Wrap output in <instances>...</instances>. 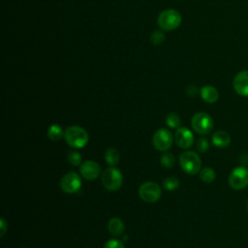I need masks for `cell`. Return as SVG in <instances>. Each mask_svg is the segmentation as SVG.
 Returning a JSON list of instances; mask_svg holds the SVG:
<instances>
[{"label": "cell", "mask_w": 248, "mask_h": 248, "mask_svg": "<svg viewBox=\"0 0 248 248\" xmlns=\"http://www.w3.org/2000/svg\"><path fill=\"white\" fill-rule=\"evenodd\" d=\"M64 139L73 148H82L88 142V134L80 126H70L65 130Z\"/></svg>", "instance_id": "cell-1"}, {"label": "cell", "mask_w": 248, "mask_h": 248, "mask_svg": "<svg viewBox=\"0 0 248 248\" xmlns=\"http://www.w3.org/2000/svg\"><path fill=\"white\" fill-rule=\"evenodd\" d=\"M179 164L181 169L190 175L199 173L202 168V160L194 151L182 152L179 156Z\"/></svg>", "instance_id": "cell-2"}, {"label": "cell", "mask_w": 248, "mask_h": 248, "mask_svg": "<svg viewBox=\"0 0 248 248\" xmlns=\"http://www.w3.org/2000/svg\"><path fill=\"white\" fill-rule=\"evenodd\" d=\"M102 183L107 190L110 192L117 191L123 183L121 171L115 167L107 168L102 173Z\"/></svg>", "instance_id": "cell-3"}, {"label": "cell", "mask_w": 248, "mask_h": 248, "mask_svg": "<svg viewBox=\"0 0 248 248\" xmlns=\"http://www.w3.org/2000/svg\"><path fill=\"white\" fill-rule=\"evenodd\" d=\"M181 23V15L179 12L168 9L160 13L158 16V25L164 31H171L176 29Z\"/></svg>", "instance_id": "cell-4"}, {"label": "cell", "mask_w": 248, "mask_h": 248, "mask_svg": "<svg viewBox=\"0 0 248 248\" xmlns=\"http://www.w3.org/2000/svg\"><path fill=\"white\" fill-rule=\"evenodd\" d=\"M193 130L200 135H207L213 129L212 117L205 112L196 113L191 120Z\"/></svg>", "instance_id": "cell-5"}, {"label": "cell", "mask_w": 248, "mask_h": 248, "mask_svg": "<svg viewBox=\"0 0 248 248\" xmlns=\"http://www.w3.org/2000/svg\"><path fill=\"white\" fill-rule=\"evenodd\" d=\"M139 195L142 201L148 203H153L159 201L162 195L161 187L153 182V181H146L143 182L139 188Z\"/></svg>", "instance_id": "cell-6"}, {"label": "cell", "mask_w": 248, "mask_h": 248, "mask_svg": "<svg viewBox=\"0 0 248 248\" xmlns=\"http://www.w3.org/2000/svg\"><path fill=\"white\" fill-rule=\"evenodd\" d=\"M172 140L173 138L170 131L166 128L158 129L152 137V144L154 148L163 152L168 151L171 147Z\"/></svg>", "instance_id": "cell-7"}, {"label": "cell", "mask_w": 248, "mask_h": 248, "mask_svg": "<svg viewBox=\"0 0 248 248\" xmlns=\"http://www.w3.org/2000/svg\"><path fill=\"white\" fill-rule=\"evenodd\" d=\"M229 185L233 190H242L248 186V169L240 166L232 170L228 178Z\"/></svg>", "instance_id": "cell-8"}, {"label": "cell", "mask_w": 248, "mask_h": 248, "mask_svg": "<svg viewBox=\"0 0 248 248\" xmlns=\"http://www.w3.org/2000/svg\"><path fill=\"white\" fill-rule=\"evenodd\" d=\"M60 187L63 192L68 194L77 193L81 187V178L75 172L70 171L64 174L60 180Z\"/></svg>", "instance_id": "cell-9"}, {"label": "cell", "mask_w": 248, "mask_h": 248, "mask_svg": "<svg viewBox=\"0 0 248 248\" xmlns=\"http://www.w3.org/2000/svg\"><path fill=\"white\" fill-rule=\"evenodd\" d=\"M79 172L83 178L86 180H94L101 174L100 165L92 160H86L81 163L79 167Z\"/></svg>", "instance_id": "cell-10"}, {"label": "cell", "mask_w": 248, "mask_h": 248, "mask_svg": "<svg viewBox=\"0 0 248 248\" xmlns=\"http://www.w3.org/2000/svg\"><path fill=\"white\" fill-rule=\"evenodd\" d=\"M174 140L177 146H179L182 149H187L191 147L194 143V135L188 128L179 127L175 131Z\"/></svg>", "instance_id": "cell-11"}, {"label": "cell", "mask_w": 248, "mask_h": 248, "mask_svg": "<svg viewBox=\"0 0 248 248\" xmlns=\"http://www.w3.org/2000/svg\"><path fill=\"white\" fill-rule=\"evenodd\" d=\"M234 91L243 97H248V70L237 73L232 80Z\"/></svg>", "instance_id": "cell-12"}, {"label": "cell", "mask_w": 248, "mask_h": 248, "mask_svg": "<svg viewBox=\"0 0 248 248\" xmlns=\"http://www.w3.org/2000/svg\"><path fill=\"white\" fill-rule=\"evenodd\" d=\"M212 143L220 148H225L231 144V137L225 131H216L211 138Z\"/></svg>", "instance_id": "cell-13"}, {"label": "cell", "mask_w": 248, "mask_h": 248, "mask_svg": "<svg viewBox=\"0 0 248 248\" xmlns=\"http://www.w3.org/2000/svg\"><path fill=\"white\" fill-rule=\"evenodd\" d=\"M201 96L204 102L208 104H213L218 100L219 93L215 87L211 85H204L201 89Z\"/></svg>", "instance_id": "cell-14"}, {"label": "cell", "mask_w": 248, "mask_h": 248, "mask_svg": "<svg viewBox=\"0 0 248 248\" xmlns=\"http://www.w3.org/2000/svg\"><path fill=\"white\" fill-rule=\"evenodd\" d=\"M108 232L112 235L118 236V235H121L123 233L125 226H124V223L122 222L121 219H119L117 217H113L108 221Z\"/></svg>", "instance_id": "cell-15"}, {"label": "cell", "mask_w": 248, "mask_h": 248, "mask_svg": "<svg viewBox=\"0 0 248 248\" xmlns=\"http://www.w3.org/2000/svg\"><path fill=\"white\" fill-rule=\"evenodd\" d=\"M47 137L54 141H58L60 140L62 138H64L65 135V131H63L62 127L57 125V124H52L49 126V128L47 129Z\"/></svg>", "instance_id": "cell-16"}, {"label": "cell", "mask_w": 248, "mask_h": 248, "mask_svg": "<svg viewBox=\"0 0 248 248\" xmlns=\"http://www.w3.org/2000/svg\"><path fill=\"white\" fill-rule=\"evenodd\" d=\"M119 158L120 156L116 148H108L105 153V160L111 167H114L118 164Z\"/></svg>", "instance_id": "cell-17"}, {"label": "cell", "mask_w": 248, "mask_h": 248, "mask_svg": "<svg viewBox=\"0 0 248 248\" xmlns=\"http://www.w3.org/2000/svg\"><path fill=\"white\" fill-rule=\"evenodd\" d=\"M200 178L204 183H211L214 181L216 177V173L214 170L210 167H205L200 170Z\"/></svg>", "instance_id": "cell-18"}, {"label": "cell", "mask_w": 248, "mask_h": 248, "mask_svg": "<svg viewBox=\"0 0 248 248\" xmlns=\"http://www.w3.org/2000/svg\"><path fill=\"white\" fill-rule=\"evenodd\" d=\"M163 186L167 191H174L179 186V180L175 176H169L164 179Z\"/></svg>", "instance_id": "cell-19"}, {"label": "cell", "mask_w": 248, "mask_h": 248, "mask_svg": "<svg viewBox=\"0 0 248 248\" xmlns=\"http://www.w3.org/2000/svg\"><path fill=\"white\" fill-rule=\"evenodd\" d=\"M166 123L170 128L172 129H177L180 126V117L175 113V112H170L168 114L166 118Z\"/></svg>", "instance_id": "cell-20"}, {"label": "cell", "mask_w": 248, "mask_h": 248, "mask_svg": "<svg viewBox=\"0 0 248 248\" xmlns=\"http://www.w3.org/2000/svg\"><path fill=\"white\" fill-rule=\"evenodd\" d=\"M67 160L74 167L81 165V155L76 150H72L67 154Z\"/></svg>", "instance_id": "cell-21"}, {"label": "cell", "mask_w": 248, "mask_h": 248, "mask_svg": "<svg viewBox=\"0 0 248 248\" xmlns=\"http://www.w3.org/2000/svg\"><path fill=\"white\" fill-rule=\"evenodd\" d=\"M160 162H161L162 166H164V167L167 168V169H170V168H172V166L174 165L175 158H174V156H173L171 153L165 152V153L162 155Z\"/></svg>", "instance_id": "cell-22"}, {"label": "cell", "mask_w": 248, "mask_h": 248, "mask_svg": "<svg viewBox=\"0 0 248 248\" xmlns=\"http://www.w3.org/2000/svg\"><path fill=\"white\" fill-rule=\"evenodd\" d=\"M165 40V35L162 31L160 30H155L152 32L151 36H150V41L153 45L155 46H158L160 44H162Z\"/></svg>", "instance_id": "cell-23"}, {"label": "cell", "mask_w": 248, "mask_h": 248, "mask_svg": "<svg viewBox=\"0 0 248 248\" xmlns=\"http://www.w3.org/2000/svg\"><path fill=\"white\" fill-rule=\"evenodd\" d=\"M209 148V143H208V140L205 139V138H200L197 141V149L202 152V153H204L208 150Z\"/></svg>", "instance_id": "cell-24"}, {"label": "cell", "mask_w": 248, "mask_h": 248, "mask_svg": "<svg viewBox=\"0 0 248 248\" xmlns=\"http://www.w3.org/2000/svg\"><path fill=\"white\" fill-rule=\"evenodd\" d=\"M104 248H125L123 242L119 239H116V238H112V239H109L106 242Z\"/></svg>", "instance_id": "cell-25"}, {"label": "cell", "mask_w": 248, "mask_h": 248, "mask_svg": "<svg viewBox=\"0 0 248 248\" xmlns=\"http://www.w3.org/2000/svg\"><path fill=\"white\" fill-rule=\"evenodd\" d=\"M7 228H8V225H7L6 221L2 218V219H1V229H0V236H1V237L4 236L5 232H7Z\"/></svg>", "instance_id": "cell-26"}, {"label": "cell", "mask_w": 248, "mask_h": 248, "mask_svg": "<svg viewBox=\"0 0 248 248\" xmlns=\"http://www.w3.org/2000/svg\"><path fill=\"white\" fill-rule=\"evenodd\" d=\"M246 207H247V210H248V201H247V203H246Z\"/></svg>", "instance_id": "cell-27"}]
</instances>
